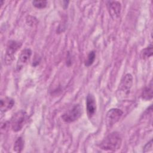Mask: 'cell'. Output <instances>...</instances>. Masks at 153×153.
Returning a JSON list of instances; mask_svg holds the SVG:
<instances>
[{
	"label": "cell",
	"instance_id": "cell-1",
	"mask_svg": "<svg viewBox=\"0 0 153 153\" xmlns=\"http://www.w3.org/2000/svg\"><path fill=\"white\" fill-rule=\"evenodd\" d=\"M122 143V138L118 132L114 131L106 136L100 143V148L105 151H116L118 150Z\"/></svg>",
	"mask_w": 153,
	"mask_h": 153
},
{
	"label": "cell",
	"instance_id": "cell-2",
	"mask_svg": "<svg viewBox=\"0 0 153 153\" xmlns=\"http://www.w3.org/2000/svg\"><path fill=\"white\" fill-rule=\"evenodd\" d=\"M28 119V115L24 111L20 110L16 112L11 118L10 124L12 130L15 131H19L22 130Z\"/></svg>",
	"mask_w": 153,
	"mask_h": 153
},
{
	"label": "cell",
	"instance_id": "cell-3",
	"mask_svg": "<svg viewBox=\"0 0 153 153\" xmlns=\"http://www.w3.org/2000/svg\"><path fill=\"white\" fill-rule=\"evenodd\" d=\"M21 46V42L14 40H10L8 42L5 55V62L7 65H10L12 63L16 52Z\"/></svg>",
	"mask_w": 153,
	"mask_h": 153
},
{
	"label": "cell",
	"instance_id": "cell-4",
	"mask_svg": "<svg viewBox=\"0 0 153 153\" xmlns=\"http://www.w3.org/2000/svg\"><path fill=\"white\" fill-rule=\"evenodd\" d=\"M82 108L78 104L74 105L62 116V120L66 123H72L77 120L81 115Z\"/></svg>",
	"mask_w": 153,
	"mask_h": 153
},
{
	"label": "cell",
	"instance_id": "cell-5",
	"mask_svg": "<svg viewBox=\"0 0 153 153\" xmlns=\"http://www.w3.org/2000/svg\"><path fill=\"white\" fill-rule=\"evenodd\" d=\"M133 85V76L130 74H126L121 80L118 92L122 96H127L130 92Z\"/></svg>",
	"mask_w": 153,
	"mask_h": 153
},
{
	"label": "cell",
	"instance_id": "cell-6",
	"mask_svg": "<svg viewBox=\"0 0 153 153\" xmlns=\"http://www.w3.org/2000/svg\"><path fill=\"white\" fill-rule=\"evenodd\" d=\"M123 114V112L118 108H112L109 109L106 115V124L108 127H112L117 123Z\"/></svg>",
	"mask_w": 153,
	"mask_h": 153
},
{
	"label": "cell",
	"instance_id": "cell-7",
	"mask_svg": "<svg viewBox=\"0 0 153 153\" xmlns=\"http://www.w3.org/2000/svg\"><path fill=\"white\" fill-rule=\"evenodd\" d=\"M107 8L109 15L113 19H115L120 16L121 5L118 1H107Z\"/></svg>",
	"mask_w": 153,
	"mask_h": 153
},
{
	"label": "cell",
	"instance_id": "cell-8",
	"mask_svg": "<svg viewBox=\"0 0 153 153\" xmlns=\"http://www.w3.org/2000/svg\"><path fill=\"white\" fill-rule=\"evenodd\" d=\"M31 55L32 51L29 48H25L22 51L17 62L16 68L17 71H20L23 66L26 65Z\"/></svg>",
	"mask_w": 153,
	"mask_h": 153
},
{
	"label": "cell",
	"instance_id": "cell-9",
	"mask_svg": "<svg viewBox=\"0 0 153 153\" xmlns=\"http://www.w3.org/2000/svg\"><path fill=\"white\" fill-rule=\"evenodd\" d=\"M86 108L87 115L89 118H91L96 111V102L94 95L88 93L86 97Z\"/></svg>",
	"mask_w": 153,
	"mask_h": 153
},
{
	"label": "cell",
	"instance_id": "cell-10",
	"mask_svg": "<svg viewBox=\"0 0 153 153\" xmlns=\"http://www.w3.org/2000/svg\"><path fill=\"white\" fill-rule=\"evenodd\" d=\"M14 105V100L11 97H5L1 99V112L5 113L10 110Z\"/></svg>",
	"mask_w": 153,
	"mask_h": 153
},
{
	"label": "cell",
	"instance_id": "cell-11",
	"mask_svg": "<svg viewBox=\"0 0 153 153\" xmlns=\"http://www.w3.org/2000/svg\"><path fill=\"white\" fill-rule=\"evenodd\" d=\"M152 81H151L148 86L145 87L142 92V98L145 100H149L152 98Z\"/></svg>",
	"mask_w": 153,
	"mask_h": 153
},
{
	"label": "cell",
	"instance_id": "cell-12",
	"mask_svg": "<svg viewBox=\"0 0 153 153\" xmlns=\"http://www.w3.org/2000/svg\"><path fill=\"white\" fill-rule=\"evenodd\" d=\"M152 55V44H149L148 46H147L146 48H143L140 53V57L143 59H146Z\"/></svg>",
	"mask_w": 153,
	"mask_h": 153
},
{
	"label": "cell",
	"instance_id": "cell-13",
	"mask_svg": "<svg viewBox=\"0 0 153 153\" xmlns=\"http://www.w3.org/2000/svg\"><path fill=\"white\" fill-rule=\"evenodd\" d=\"M23 146H24V140L22 137H19L17 139V140L14 143L13 149L16 152H20L23 150Z\"/></svg>",
	"mask_w": 153,
	"mask_h": 153
},
{
	"label": "cell",
	"instance_id": "cell-14",
	"mask_svg": "<svg viewBox=\"0 0 153 153\" xmlns=\"http://www.w3.org/2000/svg\"><path fill=\"white\" fill-rule=\"evenodd\" d=\"M95 57H96V54H95L94 51H90L87 56V59L85 61V63H84L85 66H91L93 63V62L95 60Z\"/></svg>",
	"mask_w": 153,
	"mask_h": 153
},
{
	"label": "cell",
	"instance_id": "cell-15",
	"mask_svg": "<svg viewBox=\"0 0 153 153\" xmlns=\"http://www.w3.org/2000/svg\"><path fill=\"white\" fill-rule=\"evenodd\" d=\"M33 5L37 8H44L47 5V1H33L32 2Z\"/></svg>",
	"mask_w": 153,
	"mask_h": 153
},
{
	"label": "cell",
	"instance_id": "cell-16",
	"mask_svg": "<svg viewBox=\"0 0 153 153\" xmlns=\"http://www.w3.org/2000/svg\"><path fill=\"white\" fill-rule=\"evenodd\" d=\"M152 140L151 139L149 142H148L143 147V152H149L152 151Z\"/></svg>",
	"mask_w": 153,
	"mask_h": 153
}]
</instances>
